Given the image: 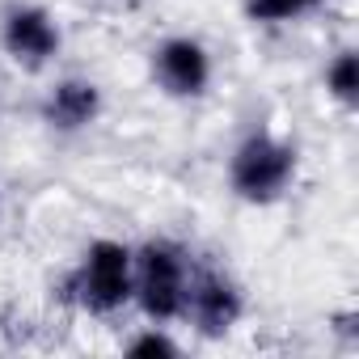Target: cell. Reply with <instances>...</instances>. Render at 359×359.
I'll use <instances>...</instances> for the list:
<instances>
[{
    "instance_id": "obj_1",
    "label": "cell",
    "mask_w": 359,
    "mask_h": 359,
    "mask_svg": "<svg viewBox=\"0 0 359 359\" xmlns=\"http://www.w3.org/2000/svg\"><path fill=\"white\" fill-rule=\"evenodd\" d=\"M300 173V152L271 127H254L237 140L229 156V191L250 203V208H271L279 203Z\"/></svg>"
},
{
    "instance_id": "obj_2",
    "label": "cell",
    "mask_w": 359,
    "mask_h": 359,
    "mask_svg": "<svg viewBox=\"0 0 359 359\" xmlns=\"http://www.w3.org/2000/svg\"><path fill=\"white\" fill-rule=\"evenodd\" d=\"M187 283H191V254L177 241L156 237L131 250V300L148 321L165 325L173 317H182Z\"/></svg>"
},
{
    "instance_id": "obj_3",
    "label": "cell",
    "mask_w": 359,
    "mask_h": 359,
    "mask_svg": "<svg viewBox=\"0 0 359 359\" xmlns=\"http://www.w3.org/2000/svg\"><path fill=\"white\" fill-rule=\"evenodd\" d=\"M64 296L93 317L118 313L131 300V245H123L114 237L89 241V250L81 254L76 271L64 283Z\"/></svg>"
},
{
    "instance_id": "obj_4",
    "label": "cell",
    "mask_w": 359,
    "mask_h": 359,
    "mask_svg": "<svg viewBox=\"0 0 359 359\" xmlns=\"http://www.w3.org/2000/svg\"><path fill=\"white\" fill-rule=\"evenodd\" d=\"M182 317H191V325L203 338H224L245 317V292H241V283L224 266L191 262V283H187Z\"/></svg>"
},
{
    "instance_id": "obj_5",
    "label": "cell",
    "mask_w": 359,
    "mask_h": 359,
    "mask_svg": "<svg viewBox=\"0 0 359 359\" xmlns=\"http://www.w3.org/2000/svg\"><path fill=\"white\" fill-rule=\"evenodd\" d=\"M152 85L165 97L195 102L212 89V51L191 34H169L152 47Z\"/></svg>"
},
{
    "instance_id": "obj_6",
    "label": "cell",
    "mask_w": 359,
    "mask_h": 359,
    "mask_svg": "<svg viewBox=\"0 0 359 359\" xmlns=\"http://www.w3.org/2000/svg\"><path fill=\"white\" fill-rule=\"evenodd\" d=\"M0 47L22 72H43L64 47V30L43 5H13L0 22Z\"/></svg>"
},
{
    "instance_id": "obj_7",
    "label": "cell",
    "mask_w": 359,
    "mask_h": 359,
    "mask_svg": "<svg viewBox=\"0 0 359 359\" xmlns=\"http://www.w3.org/2000/svg\"><path fill=\"white\" fill-rule=\"evenodd\" d=\"M102 89L89 81V76H64L55 81L43 102H39V118L55 131V135H76V131H89L97 118H102Z\"/></svg>"
},
{
    "instance_id": "obj_8",
    "label": "cell",
    "mask_w": 359,
    "mask_h": 359,
    "mask_svg": "<svg viewBox=\"0 0 359 359\" xmlns=\"http://www.w3.org/2000/svg\"><path fill=\"white\" fill-rule=\"evenodd\" d=\"M325 93L342 106V110H355V102H359V60H355V51L351 47H342L330 64H325Z\"/></svg>"
},
{
    "instance_id": "obj_9",
    "label": "cell",
    "mask_w": 359,
    "mask_h": 359,
    "mask_svg": "<svg viewBox=\"0 0 359 359\" xmlns=\"http://www.w3.org/2000/svg\"><path fill=\"white\" fill-rule=\"evenodd\" d=\"M321 5L325 0H245V18L254 26H283V22H296Z\"/></svg>"
},
{
    "instance_id": "obj_10",
    "label": "cell",
    "mask_w": 359,
    "mask_h": 359,
    "mask_svg": "<svg viewBox=\"0 0 359 359\" xmlns=\"http://www.w3.org/2000/svg\"><path fill=\"white\" fill-rule=\"evenodd\" d=\"M127 355H135V359H156V355H182V346H177L161 325H148L144 334H135V338L127 342Z\"/></svg>"
}]
</instances>
